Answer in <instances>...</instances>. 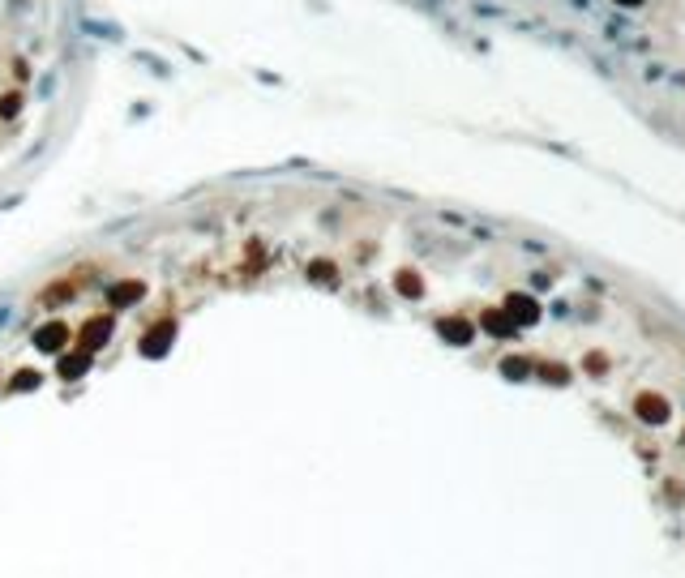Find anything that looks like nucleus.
Returning a JSON list of instances; mask_svg holds the SVG:
<instances>
[{
    "mask_svg": "<svg viewBox=\"0 0 685 578\" xmlns=\"http://www.w3.org/2000/svg\"><path fill=\"white\" fill-rule=\"evenodd\" d=\"M108 339H112V318H108V313H103V318H90L82 326V351H90V356L108 343Z\"/></svg>",
    "mask_w": 685,
    "mask_h": 578,
    "instance_id": "1",
    "label": "nucleus"
},
{
    "mask_svg": "<svg viewBox=\"0 0 685 578\" xmlns=\"http://www.w3.org/2000/svg\"><path fill=\"white\" fill-rule=\"evenodd\" d=\"M172 334H176V326L172 322H159V326H150L146 330V339H142V356H163L168 347H172Z\"/></svg>",
    "mask_w": 685,
    "mask_h": 578,
    "instance_id": "2",
    "label": "nucleus"
},
{
    "mask_svg": "<svg viewBox=\"0 0 685 578\" xmlns=\"http://www.w3.org/2000/svg\"><path fill=\"white\" fill-rule=\"evenodd\" d=\"M65 343H69V326L65 322H47V326L34 330V347L39 351H61Z\"/></svg>",
    "mask_w": 685,
    "mask_h": 578,
    "instance_id": "3",
    "label": "nucleus"
},
{
    "mask_svg": "<svg viewBox=\"0 0 685 578\" xmlns=\"http://www.w3.org/2000/svg\"><path fill=\"white\" fill-rule=\"evenodd\" d=\"M142 296H146V283H137V279H133V283H116V287L108 291V300H112L116 308H125V304H137Z\"/></svg>",
    "mask_w": 685,
    "mask_h": 578,
    "instance_id": "4",
    "label": "nucleus"
},
{
    "mask_svg": "<svg viewBox=\"0 0 685 578\" xmlns=\"http://www.w3.org/2000/svg\"><path fill=\"white\" fill-rule=\"evenodd\" d=\"M86 369H90V351H73V356H65V360H61V377H69V382H73V377H82Z\"/></svg>",
    "mask_w": 685,
    "mask_h": 578,
    "instance_id": "5",
    "label": "nucleus"
},
{
    "mask_svg": "<svg viewBox=\"0 0 685 578\" xmlns=\"http://www.w3.org/2000/svg\"><path fill=\"white\" fill-rule=\"evenodd\" d=\"M39 382H43V377H39L34 369H22V373L9 382V386H13V390H39Z\"/></svg>",
    "mask_w": 685,
    "mask_h": 578,
    "instance_id": "6",
    "label": "nucleus"
},
{
    "mask_svg": "<svg viewBox=\"0 0 685 578\" xmlns=\"http://www.w3.org/2000/svg\"><path fill=\"white\" fill-rule=\"evenodd\" d=\"M313 279H318V283H334V266H330V261H313Z\"/></svg>",
    "mask_w": 685,
    "mask_h": 578,
    "instance_id": "7",
    "label": "nucleus"
},
{
    "mask_svg": "<svg viewBox=\"0 0 685 578\" xmlns=\"http://www.w3.org/2000/svg\"><path fill=\"white\" fill-rule=\"evenodd\" d=\"M18 108H22V99H18V94H5V103H0V116H5V120H13V116H18Z\"/></svg>",
    "mask_w": 685,
    "mask_h": 578,
    "instance_id": "8",
    "label": "nucleus"
}]
</instances>
